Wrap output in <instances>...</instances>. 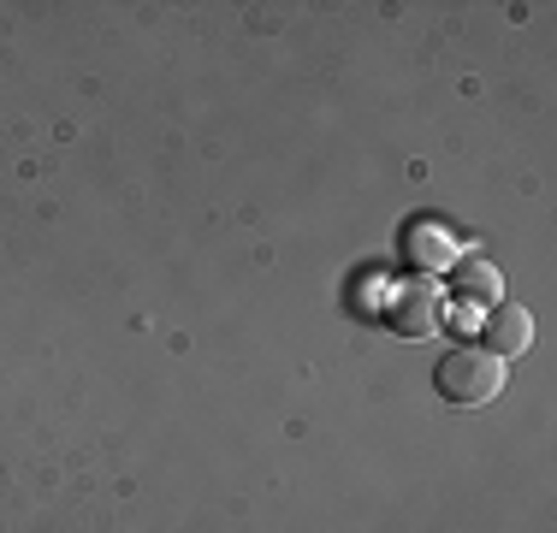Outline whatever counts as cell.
<instances>
[{
    "mask_svg": "<svg viewBox=\"0 0 557 533\" xmlns=\"http://www.w3.org/2000/svg\"><path fill=\"white\" fill-rule=\"evenodd\" d=\"M404 256L433 273V266H450V261H457V249H450V237L440 232V225H409V249H404Z\"/></svg>",
    "mask_w": 557,
    "mask_h": 533,
    "instance_id": "obj_5",
    "label": "cell"
},
{
    "mask_svg": "<svg viewBox=\"0 0 557 533\" xmlns=\"http://www.w3.org/2000/svg\"><path fill=\"white\" fill-rule=\"evenodd\" d=\"M386 326L397 338H440L445 326V297L433 278H404L386 290Z\"/></svg>",
    "mask_w": 557,
    "mask_h": 533,
    "instance_id": "obj_2",
    "label": "cell"
},
{
    "mask_svg": "<svg viewBox=\"0 0 557 533\" xmlns=\"http://www.w3.org/2000/svg\"><path fill=\"white\" fill-rule=\"evenodd\" d=\"M433 385H440L445 404L457 409H481L493 404L504 392V362L493 350H481V344H457V350L440 356V368H433Z\"/></svg>",
    "mask_w": 557,
    "mask_h": 533,
    "instance_id": "obj_1",
    "label": "cell"
},
{
    "mask_svg": "<svg viewBox=\"0 0 557 533\" xmlns=\"http://www.w3.org/2000/svg\"><path fill=\"white\" fill-rule=\"evenodd\" d=\"M528 344H534V314L522 302H493L481 320V350H493L504 362V356H522Z\"/></svg>",
    "mask_w": 557,
    "mask_h": 533,
    "instance_id": "obj_3",
    "label": "cell"
},
{
    "mask_svg": "<svg viewBox=\"0 0 557 533\" xmlns=\"http://www.w3.org/2000/svg\"><path fill=\"white\" fill-rule=\"evenodd\" d=\"M450 285H457V297L474 302V309H493V302L504 297V273H498L493 261H481V256L450 261Z\"/></svg>",
    "mask_w": 557,
    "mask_h": 533,
    "instance_id": "obj_4",
    "label": "cell"
}]
</instances>
